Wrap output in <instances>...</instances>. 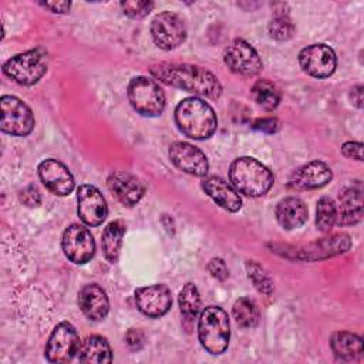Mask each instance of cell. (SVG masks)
<instances>
[{
    "label": "cell",
    "mask_w": 364,
    "mask_h": 364,
    "mask_svg": "<svg viewBox=\"0 0 364 364\" xmlns=\"http://www.w3.org/2000/svg\"><path fill=\"white\" fill-rule=\"evenodd\" d=\"M149 71L156 80L196 95L218 98L222 92V85L216 75L198 65L161 63L152 65Z\"/></svg>",
    "instance_id": "1"
},
{
    "label": "cell",
    "mask_w": 364,
    "mask_h": 364,
    "mask_svg": "<svg viewBox=\"0 0 364 364\" xmlns=\"http://www.w3.org/2000/svg\"><path fill=\"white\" fill-rule=\"evenodd\" d=\"M175 121L178 128L192 139H206L218 127L213 108L198 97L185 98L178 104Z\"/></svg>",
    "instance_id": "2"
},
{
    "label": "cell",
    "mask_w": 364,
    "mask_h": 364,
    "mask_svg": "<svg viewBox=\"0 0 364 364\" xmlns=\"http://www.w3.org/2000/svg\"><path fill=\"white\" fill-rule=\"evenodd\" d=\"M232 186L252 198L262 196L269 192L274 178L272 172L257 159L250 156H240L235 159L229 171Z\"/></svg>",
    "instance_id": "3"
},
{
    "label": "cell",
    "mask_w": 364,
    "mask_h": 364,
    "mask_svg": "<svg viewBox=\"0 0 364 364\" xmlns=\"http://www.w3.org/2000/svg\"><path fill=\"white\" fill-rule=\"evenodd\" d=\"M198 336L203 348L210 354H222L229 344L230 324L225 310L218 306L206 307L198 321Z\"/></svg>",
    "instance_id": "4"
},
{
    "label": "cell",
    "mask_w": 364,
    "mask_h": 364,
    "mask_svg": "<svg viewBox=\"0 0 364 364\" xmlns=\"http://www.w3.org/2000/svg\"><path fill=\"white\" fill-rule=\"evenodd\" d=\"M4 74L20 85H33L47 73V57L41 48L20 53L3 65Z\"/></svg>",
    "instance_id": "5"
},
{
    "label": "cell",
    "mask_w": 364,
    "mask_h": 364,
    "mask_svg": "<svg viewBox=\"0 0 364 364\" xmlns=\"http://www.w3.org/2000/svg\"><path fill=\"white\" fill-rule=\"evenodd\" d=\"M131 107L144 117H158L165 108V95L155 80L148 77L132 78L128 85Z\"/></svg>",
    "instance_id": "6"
},
{
    "label": "cell",
    "mask_w": 364,
    "mask_h": 364,
    "mask_svg": "<svg viewBox=\"0 0 364 364\" xmlns=\"http://www.w3.org/2000/svg\"><path fill=\"white\" fill-rule=\"evenodd\" d=\"M1 107V131L16 136L28 135L34 128V115L30 107L20 98L3 95Z\"/></svg>",
    "instance_id": "7"
},
{
    "label": "cell",
    "mask_w": 364,
    "mask_h": 364,
    "mask_svg": "<svg viewBox=\"0 0 364 364\" xmlns=\"http://www.w3.org/2000/svg\"><path fill=\"white\" fill-rule=\"evenodd\" d=\"M151 36L161 50L169 51L185 41L186 27L178 14L162 11L156 14L151 23Z\"/></svg>",
    "instance_id": "8"
},
{
    "label": "cell",
    "mask_w": 364,
    "mask_h": 364,
    "mask_svg": "<svg viewBox=\"0 0 364 364\" xmlns=\"http://www.w3.org/2000/svg\"><path fill=\"white\" fill-rule=\"evenodd\" d=\"M80 338L75 328L67 323H60L51 333L47 346L46 357L50 363H68L77 355Z\"/></svg>",
    "instance_id": "9"
},
{
    "label": "cell",
    "mask_w": 364,
    "mask_h": 364,
    "mask_svg": "<svg viewBox=\"0 0 364 364\" xmlns=\"http://www.w3.org/2000/svg\"><path fill=\"white\" fill-rule=\"evenodd\" d=\"M64 255L77 264L90 262L95 253V242L91 232L77 223L70 225L63 233Z\"/></svg>",
    "instance_id": "10"
},
{
    "label": "cell",
    "mask_w": 364,
    "mask_h": 364,
    "mask_svg": "<svg viewBox=\"0 0 364 364\" xmlns=\"http://www.w3.org/2000/svg\"><path fill=\"white\" fill-rule=\"evenodd\" d=\"M301 68L314 78L330 77L337 65L334 51L326 44H311L299 54Z\"/></svg>",
    "instance_id": "11"
},
{
    "label": "cell",
    "mask_w": 364,
    "mask_h": 364,
    "mask_svg": "<svg viewBox=\"0 0 364 364\" xmlns=\"http://www.w3.org/2000/svg\"><path fill=\"white\" fill-rule=\"evenodd\" d=\"M225 64L240 75H256L262 70V60L256 50L245 40L232 41L225 51Z\"/></svg>",
    "instance_id": "12"
},
{
    "label": "cell",
    "mask_w": 364,
    "mask_h": 364,
    "mask_svg": "<svg viewBox=\"0 0 364 364\" xmlns=\"http://www.w3.org/2000/svg\"><path fill=\"white\" fill-rule=\"evenodd\" d=\"M77 203L78 216L88 226L101 225L108 215L107 202L102 193L92 185H81L78 188Z\"/></svg>",
    "instance_id": "13"
},
{
    "label": "cell",
    "mask_w": 364,
    "mask_h": 364,
    "mask_svg": "<svg viewBox=\"0 0 364 364\" xmlns=\"http://www.w3.org/2000/svg\"><path fill=\"white\" fill-rule=\"evenodd\" d=\"M169 158L178 169L193 176H205L209 171L206 155L188 142H173L169 146Z\"/></svg>",
    "instance_id": "14"
},
{
    "label": "cell",
    "mask_w": 364,
    "mask_h": 364,
    "mask_svg": "<svg viewBox=\"0 0 364 364\" xmlns=\"http://www.w3.org/2000/svg\"><path fill=\"white\" fill-rule=\"evenodd\" d=\"M135 303L141 313L148 317H161L172 306L171 290L164 284L139 287L135 291Z\"/></svg>",
    "instance_id": "15"
},
{
    "label": "cell",
    "mask_w": 364,
    "mask_h": 364,
    "mask_svg": "<svg viewBox=\"0 0 364 364\" xmlns=\"http://www.w3.org/2000/svg\"><path fill=\"white\" fill-rule=\"evenodd\" d=\"M38 176L43 185L58 196H65L74 189V178L70 169L57 159H46L38 165Z\"/></svg>",
    "instance_id": "16"
},
{
    "label": "cell",
    "mask_w": 364,
    "mask_h": 364,
    "mask_svg": "<svg viewBox=\"0 0 364 364\" xmlns=\"http://www.w3.org/2000/svg\"><path fill=\"white\" fill-rule=\"evenodd\" d=\"M333 178L331 169L323 161H311L296 169L289 178L287 186L294 191L317 189L327 185Z\"/></svg>",
    "instance_id": "17"
},
{
    "label": "cell",
    "mask_w": 364,
    "mask_h": 364,
    "mask_svg": "<svg viewBox=\"0 0 364 364\" xmlns=\"http://www.w3.org/2000/svg\"><path fill=\"white\" fill-rule=\"evenodd\" d=\"M350 236L346 233H338L306 245L299 250V257L303 260H320L344 253L350 249Z\"/></svg>",
    "instance_id": "18"
},
{
    "label": "cell",
    "mask_w": 364,
    "mask_h": 364,
    "mask_svg": "<svg viewBox=\"0 0 364 364\" xmlns=\"http://www.w3.org/2000/svg\"><path fill=\"white\" fill-rule=\"evenodd\" d=\"M78 304L84 316L92 321L105 318L109 310V300L105 290L97 283L85 284L78 293Z\"/></svg>",
    "instance_id": "19"
},
{
    "label": "cell",
    "mask_w": 364,
    "mask_h": 364,
    "mask_svg": "<svg viewBox=\"0 0 364 364\" xmlns=\"http://www.w3.org/2000/svg\"><path fill=\"white\" fill-rule=\"evenodd\" d=\"M109 191L125 206H134L142 198L145 188L142 182L128 172H114L108 178Z\"/></svg>",
    "instance_id": "20"
},
{
    "label": "cell",
    "mask_w": 364,
    "mask_h": 364,
    "mask_svg": "<svg viewBox=\"0 0 364 364\" xmlns=\"http://www.w3.org/2000/svg\"><path fill=\"white\" fill-rule=\"evenodd\" d=\"M203 191L223 209L237 212L242 208V199L237 191L219 176H208L202 181Z\"/></svg>",
    "instance_id": "21"
},
{
    "label": "cell",
    "mask_w": 364,
    "mask_h": 364,
    "mask_svg": "<svg viewBox=\"0 0 364 364\" xmlns=\"http://www.w3.org/2000/svg\"><path fill=\"white\" fill-rule=\"evenodd\" d=\"M363 216V186L360 182L347 188L340 195V209H337L338 225H355Z\"/></svg>",
    "instance_id": "22"
},
{
    "label": "cell",
    "mask_w": 364,
    "mask_h": 364,
    "mask_svg": "<svg viewBox=\"0 0 364 364\" xmlns=\"http://www.w3.org/2000/svg\"><path fill=\"white\" fill-rule=\"evenodd\" d=\"M274 215L282 228L291 230L306 223L309 212L306 203L300 198L287 196L276 205Z\"/></svg>",
    "instance_id": "23"
},
{
    "label": "cell",
    "mask_w": 364,
    "mask_h": 364,
    "mask_svg": "<svg viewBox=\"0 0 364 364\" xmlns=\"http://www.w3.org/2000/svg\"><path fill=\"white\" fill-rule=\"evenodd\" d=\"M77 358L81 363H109L111 347L101 336H90L80 343Z\"/></svg>",
    "instance_id": "24"
},
{
    "label": "cell",
    "mask_w": 364,
    "mask_h": 364,
    "mask_svg": "<svg viewBox=\"0 0 364 364\" xmlns=\"http://www.w3.org/2000/svg\"><path fill=\"white\" fill-rule=\"evenodd\" d=\"M330 346L336 357L344 361H353L361 357L363 341L361 337L348 331H337L331 336Z\"/></svg>",
    "instance_id": "25"
},
{
    "label": "cell",
    "mask_w": 364,
    "mask_h": 364,
    "mask_svg": "<svg viewBox=\"0 0 364 364\" xmlns=\"http://www.w3.org/2000/svg\"><path fill=\"white\" fill-rule=\"evenodd\" d=\"M124 233H125V225L121 220H114L108 223L102 232V239H101L102 252L107 260L111 263H115L119 256Z\"/></svg>",
    "instance_id": "26"
},
{
    "label": "cell",
    "mask_w": 364,
    "mask_h": 364,
    "mask_svg": "<svg viewBox=\"0 0 364 364\" xmlns=\"http://www.w3.org/2000/svg\"><path fill=\"white\" fill-rule=\"evenodd\" d=\"M232 313H233L236 323L243 328L256 327L259 323V318H260V313H259L256 303L253 300H250L249 297L237 299L233 304Z\"/></svg>",
    "instance_id": "27"
},
{
    "label": "cell",
    "mask_w": 364,
    "mask_h": 364,
    "mask_svg": "<svg viewBox=\"0 0 364 364\" xmlns=\"http://www.w3.org/2000/svg\"><path fill=\"white\" fill-rule=\"evenodd\" d=\"M253 100L264 109H274L280 101V92L276 85L267 80H259L253 84L252 90Z\"/></svg>",
    "instance_id": "28"
},
{
    "label": "cell",
    "mask_w": 364,
    "mask_h": 364,
    "mask_svg": "<svg viewBox=\"0 0 364 364\" xmlns=\"http://www.w3.org/2000/svg\"><path fill=\"white\" fill-rule=\"evenodd\" d=\"M179 309L186 320H193L200 310V296L193 283H186L178 297Z\"/></svg>",
    "instance_id": "29"
},
{
    "label": "cell",
    "mask_w": 364,
    "mask_h": 364,
    "mask_svg": "<svg viewBox=\"0 0 364 364\" xmlns=\"http://www.w3.org/2000/svg\"><path fill=\"white\" fill-rule=\"evenodd\" d=\"M337 223V206L328 196H323L317 202L316 226L321 232H328Z\"/></svg>",
    "instance_id": "30"
},
{
    "label": "cell",
    "mask_w": 364,
    "mask_h": 364,
    "mask_svg": "<svg viewBox=\"0 0 364 364\" xmlns=\"http://www.w3.org/2000/svg\"><path fill=\"white\" fill-rule=\"evenodd\" d=\"M267 31L272 38L284 41L289 40L294 33V24L287 13H279L276 11L273 18L270 20L267 26Z\"/></svg>",
    "instance_id": "31"
},
{
    "label": "cell",
    "mask_w": 364,
    "mask_h": 364,
    "mask_svg": "<svg viewBox=\"0 0 364 364\" xmlns=\"http://www.w3.org/2000/svg\"><path fill=\"white\" fill-rule=\"evenodd\" d=\"M246 270L249 279L260 293L270 294L273 291V280L269 276V273L263 269V266H260L255 260H249L246 263Z\"/></svg>",
    "instance_id": "32"
},
{
    "label": "cell",
    "mask_w": 364,
    "mask_h": 364,
    "mask_svg": "<svg viewBox=\"0 0 364 364\" xmlns=\"http://www.w3.org/2000/svg\"><path fill=\"white\" fill-rule=\"evenodd\" d=\"M121 7L124 13L132 18H142L145 17L154 7L152 1H122Z\"/></svg>",
    "instance_id": "33"
},
{
    "label": "cell",
    "mask_w": 364,
    "mask_h": 364,
    "mask_svg": "<svg viewBox=\"0 0 364 364\" xmlns=\"http://www.w3.org/2000/svg\"><path fill=\"white\" fill-rule=\"evenodd\" d=\"M20 199L27 206H38L41 202L40 192L34 185H28L23 188V191L20 192Z\"/></svg>",
    "instance_id": "34"
},
{
    "label": "cell",
    "mask_w": 364,
    "mask_h": 364,
    "mask_svg": "<svg viewBox=\"0 0 364 364\" xmlns=\"http://www.w3.org/2000/svg\"><path fill=\"white\" fill-rule=\"evenodd\" d=\"M208 269H209L210 274L213 277H216L218 280H225L229 276V270H228L225 262L222 259H219V257L212 259L209 262V264H208Z\"/></svg>",
    "instance_id": "35"
},
{
    "label": "cell",
    "mask_w": 364,
    "mask_h": 364,
    "mask_svg": "<svg viewBox=\"0 0 364 364\" xmlns=\"http://www.w3.org/2000/svg\"><path fill=\"white\" fill-rule=\"evenodd\" d=\"M341 152L347 158H353L355 161H363V144L348 141L341 146Z\"/></svg>",
    "instance_id": "36"
},
{
    "label": "cell",
    "mask_w": 364,
    "mask_h": 364,
    "mask_svg": "<svg viewBox=\"0 0 364 364\" xmlns=\"http://www.w3.org/2000/svg\"><path fill=\"white\" fill-rule=\"evenodd\" d=\"M253 128L266 134H273L279 129V121L276 118H259L253 122Z\"/></svg>",
    "instance_id": "37"
},
{
    "label": "cell",
    "mask_w": 364,
    "mask_h": 364,
    "mask_svg": "<svg viewBox=\"0 0 364 364\" xmlns=\"http://www.w3.org/2000/svg\"><path fill=\"white\" fill-rule=\"evenodd\" d=\"M125 341L132 350H139L144 344V334L139 330L131 328L125 334Z\"/></svg>",
    "instance_id": "38"
},
{
    "label": "cell",
    "mask_w": 364,
    "mask_h": 364,
    "mask_svg": "<svg viewBox=\"0 0 364 364\" xmlns=\"http://www.w3.org/2000/svg\"><path fill=\"white\" fill-rule=\"evenodd\" d=\"M46 9L51 10L53 13H67L71 7L70 1H46L41 3Z\"/></svg>",
    "instance_id": "39"
},
{
    "label": "cell",
    "mask_w": 364,
    "mask_h": 364,
    "mask_svg": "<svg viewBox=\"0 0 364 364\" xmlns=\"http://www.w3.org/2000/svg\"><path fill=\"white\" fill-rule=\"evenodd\" d=\"M353 102H354L358 108L363 107V87H361V85L353 88Z\"/></svg>",
    "instance_id": "40"
}]
</instances>
